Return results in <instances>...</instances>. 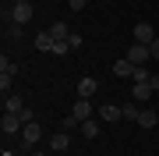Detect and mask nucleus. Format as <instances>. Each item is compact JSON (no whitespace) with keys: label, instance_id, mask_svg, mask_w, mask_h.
<instances>
[{"label":"nucleus","instance_id":"obj_10","mask_svg":"<svg viewBox=\"0 0 159 156\" xmlns=\"http://www.w3.org/2000/svg\"><path fill=\"white\" fill-rule=\"evenodd\" d=\"M96 92H99V82H96V78H81V82H78V96L92 99Z\"/></svg>","mask_w":159,"mask_h":156},{"label":"nucleus","instance_id":"obj_13","mask_svg":"<svg viewBox=\"0 0 159 156\" xmlns=\"http://www.w3.org/2000/svg\"><path fill=\"white\" fill-rule=\"evenodd\" d=\"M21 110H25L21 96H4V114H21Z\"/></svg>","mask_w":159,"mask_h":156},{"label":"nucleus","instance_id":"obj_8","mask_svg":"<svg viewBox=\"0 0 159 156\" xmlns=\"http://www.w3.org/2000/svg\"><path fill=\"white\" fill-rule=\"evenodd\" d=\"M71 114L78 117V121H89V117H92V99L78 96V99H74V106H71Z\"/></svg>","mask_w":159,"mask_h":156},{"label":"nucleus","instance_id":"obj_12","mask_svg":"<svg viewBox=\"0 0 159 156\" xmlns=\"http://www.w3.org/2000/svg\"><path fill=\"white\" fill-rule=\"evenodd\" d=\"M113 75H117V78H131V75H134V64H131L127 57H120V60L113 64Z\"/></svg>","mask_w":159,"mask_h":156},{"label":"nucleus","instance_id":"obj_11","mask_svg":"<svg viewBox=\"0 0 159 156\" xmlns=\"http://www.w3.org/2000/svg\"><path fill=\"white\" fill-rule=\"evenodd\" d=\"M53 43H57V39H53V35H50V29L35 35V50H43V53H53Z\"/></svg>","mask_w":159,"mask_h":156},{"label":"nucleus","instance_id":"obj_23","mask_svg":"<svg viewBox=\"0 0 159 156\" xmlns=\"http://www.w3.org/2000/svg\"><path fill=\"white\" fill-rule=\"evenodd\" d=\"M85 4H89V0H67V7H71V11H85Z\"/></svg>","mask_w":159,"mask_h":156},{"label":"nucleus","instance_id":"obj_14","mask_svg":"<svg viewBox=\"0 0 159 156\" xmlns=\"http://www.w3.org/2000/svg\"><path fill=\"white\" fill-rule=\"evenodd\" d=\"M78 131L85 135V139H99V121H92V117H89V121H81Z\"/></svg>","mask_w":159,"mask_h":156},{"label":"nucleus","instance_id":"obj_22","mask_svg":"<svg viewBox=\"0 0 159 156\" xmlns=\"http://www.w3.org/2000/svg\"><path fill=\"white\" fill-rule=\"evenodd\" d=\"M11 82H14L11 75H0V92H4V96H7V89H11Z\"/></svg>","mask_w":159,"mask_h":156},{"label":"nucleus","instance_id":"obj_25","mask_svg":"<svg viewBox=\"0 0 159 156\" xmlns=\"http://www.w3.org/2000/svg\"><path fill=\"white\" fill-rule=\"evenodd\" d=\"M148 85H152L156 92H159V75H152V78H148Z\"/></svg>","mask_w":159,"mask_h":156},{"label":"nucleus","instance_id":"obj_1","mask_svg":"<svg viewBox=\"0 0 159 156\" xmlns=\"http://www.w3.org/2000/svg\"><path fill=\"white\" fill-rule=\"evenodd\" d=\"M32 14H35V7L29 4V0H18V4H11V21H14V25H29Z\"/></svg>","mask_w":159,"mask_h":156},{"label":"nucleus","instance_id":"obj_27","mask_svg":"<svg viewBox=\"0 0 159 156\" xmlns=\"http://www.w3.org/2000/svg\"><path fill=\"white\" fill-rule=\"evenodd\" d=\"M32 156H46V153H32Z\"/></svg>","mask_w":159,"mask_h":156},{"label":"nucleus","instance_id":"obj_19","mask_svg":"<svg viewBox=\"0 0 159 156\" xmlns=\"http://www.w3.org/2000/svg\"><path fill=\"white\" fill-rule=\"evenodd\" d=\"M7 21H11V18H7ZM21 29H25V25H14V21H11L4 32H7V39H18V35H21Z\"/></svg>","mask_w":159,"mask_h":156},{"label":"nucleus","instance_id":"obj_26","mask_svg":"<svg viewBox=\"0 0 159 156\" xmlns=\"http://www.w3.org/2000/svg\"><path fill=\"white\" fill-rule=\"evenodd\" d=\"M0 156H14V153H11V149H4V153H0Z\"/></svg>","mask_w":159,"mask_h":156},{"label":"nucleus","instance_id":"obj_20","mask_svg":"<svg viewBox=\"0 0 159 156\" xmlns=\"http://www.w3.org/2000/svg\"><path fill=\"white\" fill-rule=\"evenodd\" d=\"M14 71H18V68H14L11 60H7V57H0V75H11V78H14Z\"/></svg>","mask_w":159,"mask_h":156},{"label":"nucleus","instance_id":"obj_15","mask_svg":"<svg viewBox=\"0 0 159 156\" xmlns=\"http://www.w3.org/2000/svg\"><path fill=\"white\" fill-rule=\"evenodd\" d=\"M50 35H53V39H67V35H71L67 21H53V25H50Z\"/></svg>","mask_w":159,"mask_h":156},{"label":"nucleus","instance_id":"obj_2","mask_svg":"<svg viewBox=\"0 0 159 156\" xmlns=\"http://www.w3.org/2000/svg\"><path fill=\"white\" fill-rule=\"evenodd\" d=\"M124 57L131 60V64H134V68H138V64H145L148 57H152V50H148L145 46V43H131V46H127V53H124Z\"/></svg>","mask_w":159,"mask_h":156},{"label":"nucleus","instance_id":"obj_3","mask_svg":"<svg viewBox=\"0 0 159 156\" xmlns=\"http://www.w3.org/2000/svg\"><path fill=\"white\" fill-rule=\"evenodd\" d=\"M21 128H25L21 114H4V121H0V131L4 135H21Z\"/></svg>","mask_w":159,"mask_h":156},{"label":"nucleus","instance_id":"obj_17","mask_svg":"<svg viewBox=\"0 0 159 156\" xmlns=\"http://www.w3.org/2000/svg\"><path fill=\"white\" fill-rule=\"evenodd\" d=\"M138 117H142V106H138V103H127L124 106V121H138Z\"/></svg>","mask_w":159,"mask_h":156},{"label":"nucleus","instance_id":"obj_4","mask_svg":"<svg viewBox=\"0 0 159 156\" xmlns=\"http://www.w3.org/2000/svg\"><path fill=\"white\" fill-rule=\"evenodd\" d=\"M39 139H43V124H39V121H29V124L21 128V142H25V145H35Z\"/></svg>","mask_w":159,"mask_h":156},{"label":"nucleus","instance_id":"obj_21","mask_svg":"<svg viewBox=\"0 0 159 156\" xmlns=\"http://www.w3.org/2000/svg\"><path fill=\"white\" fill-rule=\"evenodd\" d=\"M67 46H71V50H81V35H78V32L67 35Z\"/></svg>","mask_w":159,"mask_h":156},{"label":"nucleus","instance_id":"obj_24","mask_svg":"<svg viewBox=\"0 0 159 156\" xmlns=\"http://www.w3.org/2000/svg\"><path fill=\"white\" fill-rule=\"evenodd\" d=\"M148 50H152V60H159V35L152 39V46H148Z\"/></svg>","mask_w":159,"mask_h":156},{"label":"nucleus","instance_id":"obj_9","mask_svg":"<svg viewBox=\"0 0 159 156\" xmlns=\"http://www.w3.org/2000/svg\"><path fill=\"white\" fill-rule=\"evenodd\" d=\"M67 145H71V135L64 131V128H60L57 135H50V149H53V153H64Z\"/></svg>","mask_w":159,"mask_h":156},{"label":"nucleus","instance_id":"obj_6","mask_svg":"<svg viewBox=\"0 0 159 156\" xmlns=\"http://www.w3.org/2000/svg\"><path fill=\"white\" fill-rule=\"evenodd\" d=\"M152 39H156V29L148 21H138L134 25V43H145V46H152Z\"/></svg>","mask_w":159,"mask_h":156},{"label":"nucleus","instance_id":"obj_18","mask_svg":"<svg viewBox=\"0 0 159 156\" xmlns=\"http://www.w3.org/2000/svg\"><path fill=\"white\" fill-rule=\"evenodd\" d=\"M131 78H134V82H148V78H152V71H148L145 64H138V68H134V75H131Z\"/></svg>","mask_w":159,"mask_h":156},{"label":"nucleus","instance_id":"obj_16","mask_svg":"<svg viewBox=\"0 0 159 156\" xmlns=\"http://www.w3.org/2000/svg\"><path fill=\"white\" fill-rule=\"evenodd\" d=\"M138 124H142V128H156V124H159V114H156V110H142Z\"/></svg>","mask_w":159,"mask_h":156},{"label":"nucleus","instance_id":"obj_7","mask_svg":"<svg viewBox=\"0 0 159 156\" xmlns=\"http://www.w3.org/2000/svg\"><path fill=\"white\" fill-rule=\"evenodd\" d=\"M152 92H156V89L148 85V82H134V89H131V99H134V103H148V99H152Z\"/></svg>","mask_w":159,"mask_h":156},{"label":"nucleus","instance_id":"obj_5","mask_svg":"<svg viewBox=\"0 0 159 156\" xmlns=\"http://www.w3.org/2000/svg\"><path fill=\"white\" fill-rule=\"evenodd\" d=\"M124 117V106H117V103H102L99 106V121H106V124H113Z\"/></svg>","mask_w":159,"mask_h":156}]
</instances>
